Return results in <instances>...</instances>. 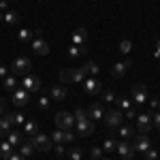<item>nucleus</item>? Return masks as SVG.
<instances>
[{"mask_svg": "<svg viewBox=\"0 0 160 160\" xmlns=\"http://www.w3.org/2000/svg\"><path fill=\"white\" fill-rule=\"evenodd\" d=\"M130 49H132V43H130V41H126V38L120 41V51H122V53H130Z\"/></svg>", "mask_w": 160, "mask_h": 160, "instance_id": "nucleus-29", "label": "nucleus"}, {"mask_svg": "<svg viewBox=\"0 0 160 160\" xmlns=\"http://www.w3.org/2000/svg\"><path fill=\"white\" fill-rule=\"evenodd\" d=\"M124 118H128V120H135V118H137V115H135V111H132V107H130V109H126Z\"/></svg>", "mask_w": 160, "mask_h": 160, "instance_id": "nucleus-42", "label": "nucleus"}, {"mask_svg": "<svg viewBox=\"0 0 160 160\" xmlns=\"http://www.w3.org/2000/svg\"><path fill=\"white\" fill-rule=\"evenodd\" d=\"M17 38H19V43H30V38H32V30L22 28V30H19V34H17Z\"/></svg>", "mask_w": 160, "mask_h": 160, "instance_id": "nucleus-23", "label": "nucleus"}, {"mask_svg": "<svg viewBox=\"0 0 160 160\" xmlns=\"http://www.w3.org/2000/svg\"><path fill=\"white\" fill-rule=\"evenodd\" d=\"M152 122H154V126L160 130V111H156V113L152 115Z\"/></svg>", "mask_w": 160, "mask_h": 160, "instance_id": "nucleus-39", "label": "nucleus"}, {"mask_svg": "<svg viewBox=\"0 0 160 160\" xmlns=\"http://www.w3.org/2000/svg\"><path fill=\"white\" fill-rule=\"evenodd\" d=\"M49 96L53 100H64L66 96H68V92H66V88H64V86H53V88H51V92H49Z\"/></svg>", "mask_w": 160, "mask_h": 160, "instance_id": "nucleus-17", "label": "nucleus"}, {"mask_svg": "<svg viewBox=\"0 0 160 160\" xmlns=\"http://www.w3.org/2000/svg\"><path fill=\"white\" fill-rule=\"evenodd\" d=\"M149 105H152V109H160V100L158 98H152V100H149Z\"/></svg>", "mask_w": 160, "mask_h": 160, "instance_id": "nucleus-43", "label": "nucleus"}, {"mask_svg": "<svg viewBox=\"0 0 160 160\" xmlns=\"http://www.w3.org/2000/svg\"><path fill=\"white\" fill-rule=\"evenodd\" d=\"M86 38H88V30L86 28H77L73 34V45H83Z\"/></svg>", "mask_w": 160, "mask_h": 160, "instance_id": "nucleus-18", "label": "nucleus"}, {"mask_svg": "<svg viewBox=\"0 0 160 160\" xmlns=\"http://www.w3.org/2000/svg\"><path fill=\"white\" fill-rule=\"evenodd\" d=\"M86 79V73L81 71V66L79 68H62L60 71V81L64 83H81Z\"/></svg>", "mask_w": 160, "mask_h": 160, "instance_id": "nucleus-2", "label": "nucleus"}, {"mask_svg": "<svg viewBox=\"0 0 160 160\" xmlns=\"http://www.w3.org/2000/svg\"><path fill=\"white\" fill-rule=\"evenodd\" d=\"M2 19H4V22H7L9 26H17V24H19V15H17L15 11H7Z\"/></svg>", "mask_w": 160, "mask_h": 160, "instance_id": "nucleus-21", "label": "nucleus"}, {"mask_svg": "<svg viewBox=\"0 0 160 160\" xmlns=\"http://www.w3.org/2000/svg\"><path fill=\"white\" fill-rule=\"evenodd\" d=\"M115 152L122 156V158L130 160L132 156H135V148L130 145V143H124V141H118V145H115Z\"/></svg>", "mask_w": 160, "mask_h": 160, "instance_id": "nucleus-13", "label": "nucleus"}, {"mask_svg": "<svg viewBox=\"0 0 160 160\" xmlns=\"http://www.w3.org/2000/svg\"><path fill=\"white\" fill-rule=\"evenodd\" d=\"M38 107H41V111L49 109V96H41V98H38Z\"/></svg>", "mask_w": 160, "mask_h": 160, "instance_id": "nucleus-32", "label": "nucleus"}, {"mask_svg": "<svg viewBox=\"0 0 160 160\" xmlns=\"http://www.w3.org/2000/svg\"><path fill=\"white\" fill-rule=\"evenodd\" d=\"M132 148L135 152H141V154H145L149 148H152V143H149V137L145 132H137L135 135V141H132Z\"/></svg>", "mask_w": 160, "mask_h": 160, "instance_id": "nucleus-6", "label": "nucleus"}, {"mask_svg": "<svg viewBox=\"0 0 160 160\" xmlns=\"http://www.w3.org/2000/svg\"><path fill=\"white\" fill-rule=\"evenodd\" d=\"M73 139H75V135L71 132V130H64V143H71Z\"/></svg>", "mask_w": 160, "mask_h": 160, "instance_id": "nucleus-40", "label": "nucleus"}, {"mask_svg": "<svg viewBox=\"0 0 160 160\" xmlns=\"http://www.w3.org/2000/svg\"><path fill=\"white\" fill-rule=\"evenodd\" d=\"M68 156H71V160H81V156H83V152L79 148H73L71 152H68Z\"/></svg>", "mask_w": 160, "mask_h": 160, "instance_id": "nucleus-31", "label": "nucleus"}, {"mask_svg": "<svg viewBox=\"0 0 160 160\" xmlns=\"http://www.w3.org/2000/svg\"><path fill=\"white\" fill-rule=\"evenodd\" d=\"M0 113H4V100L0 98Z\"/></svg>", "mask_w": 160, "mask_h": 160, "instance_id": "nucleus-48", "label": "nucleus"}, {"mask_svg": "<svg viewBox=\"0 0 160 160\" xmlns=\"http://www.w3.org/2000/svg\"><path fill=\"white\" fill-rule=\"evenodd\" d=\"M11 154H13V145L9 143V141H2V143H0V158L9 160V158H11Z\"/></svg>", "mask_w": 160, "mask_h": 160, "instance_id": "nucleus-19", "label": "nucleus"}, {"mask_svg": "<svg viewBox=\"0 0 160 160\" xmlns=\"http://www.w3.org/2000/svg\"><path fill=\"white\" fill-rule=\"evenodd\" d=\"M32 51H34L37 56H47V53H49V45H47V41H43L41 37L32 38Z\"/></svg>", "mask_w": 160, "mask_h": 160, "instance_id": "nucleus-12", "label": "nucleus"}, {"mask_svg": "<svg viewBox=\"0 0 160 160\" xmlns=\"http://www.w3.org/2000/svg\"><path fill=\"white\" fill-rule=\"evenodd\" d=\"M120 135H122V137H135L137 130L132 128V126H124V124H122V126H120Z\"/></svg>", "mask_w": 160, "mask_h": 160, "instance_id": "nucleus-26", "label": "nucleus"}, {"mask_svg": "<svg viewBox=\"0 0 160 160\" xmlns=\"http://www.w3.org/2000/svg\"><path fill=\"white\" fill-rule=\"evenodd\" d=\"M51 141H56V143H64V130H56V132H51Z\"/></svg>", "mask_w": 160, "mask_h": 160, "instance_id": "nucleus-30", "label": "nucleus"}, {"mask_svg": "<svg viewBox=\"0 0 160 160\" xmlns=\"http://www.w3.org/2000/svg\"><path fill=\"white\" fill-rule=\"evenodd\" d=\"M2 17H4V13H0V22H2Z\"/></svg>", "mask_w": 160, "mask_h": 160, "instance_id": "nucleus-49", "label": "nucleus"}, {"mask_svg": "<svg viewBox=\"0 0 160 160\" xmlns=\"http://www.w3.org/2000/svg\"><path fill=\"white\" fill-rule=\"evenodd\" d=\"M105 160H107V158H105Z\"/></svg>", "mask_w": 160, "mask_h": 160, "instance_id": "nucleus-50", "label": "nucleus"}, {"mask_svg": "<svg viewBox=\"0 0 160 160\" xmlns=\"http://www.w3.org/2000/svg\"><path fill=\"white\" fill-rule=\"evenodd\" d=\"M11 120H13V124H26V118L22 113H11Z\"/></svg>", "mask_w": 160, "mask_h": 160, "instance_id": "nucleus-35", "label": "nucleus"}, {"mask_svg": "<svg viewBox=\"0 0 160 160\" xmlns=\"http://www.w3.org/2000/svg\"><path fill=\"white\" fill-rule=\"evenodd\" d=\"M152 126H154V122H152L149 113H139L137 115V132H145L148 135L149 130H152Z\"/></svg>", "mask_w": 160, "mask_h": 160, "instance_id": "nucleus-7", "label": "nucleus"}, {"mask_svg": "<svg viewBox=\"0 0 160 160\" xmlns=\"http://www.w3.org/2000/svg\"><path fill=\"white\" fill-rule=\"evenodd\" d=\"M100 94H102V100H105V102H111V100H115V94H113L111 90H105V92H100Z\"/></svg>", "mask_w": 160, "mask_h": 160, "instance_id": "nucleus-34", "label": "nucleus"}, {"mask_svg": "<svg viewBox=\"0 0 160 160\" xmlns=\"http://www.w3.org/2000/svg\"><path fill=\"white\" fill-rule=\"evenodd\" d=\"M0 77H2V79L7 77V68H4V66H0Z\"/></svg>", "mask_w": 160, "mask_h": 160, "instance_id": "nucleus-47", "label": "nucleus"}, {"mask_svg": "<svg viewBox=\"0 0 160 160\" xmlns=\"http://www.w3.org/2000/svg\"><path fill=\"white\" fill-rule=\"evenodd\" d=\"M7 7H9V4H7V0H0V11H4Z\"/></svg>", "mask_w": 160, "mask_h": 160, "instance_id": "nucleus-46", "label": "nucleus"}, {"mask_svg": "<svg viewBox=\"0 0 160 160\" xmlns=\"http://www.w3.org/2000/svg\"><path fill=\"white\" fill-rule=\"evenodd\" d=\"M115 145H118L115 139H107V141L102 143V152H115Z\"/></svg>", "mask_w": 160, "mask_h": 160, "instance_id": "nucleus-27", "label": "nucleus"}, {"mask_svg": "<svg viewBox=\"0 0 160 160\" xmlns=\"http://www.w3.org/2000/svg\"><path fill=\"white\" fill-rule=\"evenodd\" d=\"M56 126H58L60 130H71L75 126V115H71L68 111H60V113L56 115Z\"/></svg>", "mask_w": 160, "mask_h": 160, "instance_id": "nucleus-4", "label": "nucleus"}, {"mask_svg": "<svg viewBox=\"0 0 160 160\" xmlns=\"http://www.w3.org/2000/svg\"><path fill=\"white\" fill-rule=\"evenodd\" d=\"M132 100L139 102V105L148 100V88L143 86V83H137V86L132 88Z\"/></svg>", "mask_w": 160, "mask_h": 160, "instance_id": "nucleus-15", "label": "nucleus"}, {"mask_svg": "<svg viewBox=\"0 0 160 160\" xmlns=\"http://www.w3.org/2000/svg\"><path fill=\"white\" fill-rule=\"evenodd\" d=\"M154 58H160V41H156V51H154Z\"/></svg>", "mask_w": 160, "mask_h": 160, "instance_id": "nucleus-44", "label": "nucleus"}, {"mask_svg": "<svg viewBox=\"0 0 160 160\" xmlns=\"http://www.w3.org/2000/svg\"><path fill=\"white\" fill-rule=\"evenodd\" d=\"M102 118H105V124L109 128H120L122 120H124V113H122V109H109V111H105Z\"/></svg>", "mask_w": 160, "mask_h": 160, "instance_id": "nucleus-3", "label": "nucleus"}, {"mask_svg": "<svg viewBox=\"0 0 160 160\" xmlns=\"http://www.w3.org/2000/svg\"><path fill=\"white\" fill-rule=\"evenodd\" d=\"M75 126H77V132L81 137H90V135H94V130H96L94 122L88 118V113L83 109L75 111Z\"/></svg>", "mask_w": 160, "mask_h": 160, "instance_id": "nucleus-1", "label": "nucleus"}, {"mask_svg": "<svg viewBox=\"0 0 160 160\" xmlns=\"http://www.w3.org/2000/svg\"><path fill=\"white\" fill-rule=\"evenodd\" d=\"M22 86H24V90H28V92H37L38 88H41V79H38L37 75H26Z\"/></svg>", "mask_w": 160, "mask_h": 160, "instance_id": "nucleus-14", "label": "nucleus"}, {"mask_svg": "<svg viewBox=\"0 0 160 160\" xmlns=\"http://www.w3.org/2000/svg\"><path fill=\"white\" fill-rule=\"evenodd\" d=\"M81 71H83V73H90V75H96L98 73V66H96V62H86V64L81 66Z\"/></svg>", "mask_w": 160, "mask_h": 160, "instance_id": "nucleus-25", "label": "nucleus"}, {"mask_svg": "<svg viewBox=\"0 0 160 160\" xmlns=\"http://www.w3.org/2000/svg\"><path fill=\"white\" fill-rule=\"evenodd\" d=\"M130 66H132V62H130V60H124V62L113 64V68H111V77H113V79H122L124 75L128 73Z\"/></svg>", "mask_w": 160, "mask_h": 160, "instance_id": "nucleus-9", "label": "nucleus"}, {"mask_svg": "<svg viewBox=\"0 0 160 160\" xmlns=\"http://www.w3.org/2000/svg\"><path fill=\"white\" fill-rule=\"evenodd\" d=\"M120 109H124V111L130 109V100H128V98H122V100H120Z\"/></svg>", "mask_w": 160, "mask_h": 160, "instance_id": "nucleus-41", "label": "nucleus"}, {"mask_svg": "<svg viewBox=\"0 0 160 160\" xmlns=\"http://www.w3.org/2000/svg\"><path fill=\"white\" fill-rule=\"evenodd\" d=\"M30 143H32L34 149H38V152H49V149H51V139H49V137H45V135H41V132L32 135Z\"/></svg>", "mask_w": 160, "mask_h": 160, "instance_id": "nucleus-5", "label": "nucleus"}, {"mask_svg": "<svg viewBox=\"0 0 160 160\" xmlns=\"http://www.w3.org/2000/svg\"><path fill=\"white\" fill-rule=\"evenodd\" d=\"M88 118L90 120H102V115H105V109H102V105L100 102H92L90 107H88Z\"/></svg>", "mask_w": 160, "mask_h": 160, "instance_id": "nucleus-16", "label": "nucleus"}, {"mask_svg": "<svg viewBox=\"0 0 160 160\" xmlns=\"http://www.w3.org/2000/svg\"><path fill=\"white\" fill-rule=\"evenodd\" d=\"M86 81V94H90V96H98L100 92H102V88H100V81L96 79V77H90V79H83Z\"/></svg>", "mask_w": 160, "mask_h": 160, "instance_id": "nucleus-10", "label": "nucleus"}, {"mask_svg": "<svg viewBox=\"0 0 160 160\" xmlns=\"http://www.w3.org/2000/svg\"><path fill=\"white\" fill-rule=\"evenodd\" d=\"M9 143H11L13 148L19 145V143H22V135H19V132H9Z\"/></svg>", "mask_w": 160, "mask_h": 160, "instance_id": "nucleus-28", "label": "nucleus"}, {"mask_svg": "<svg viewBox=\"0 0 160 160\" xmlns=\"http://www.w3.org/2000/svg\"><path fill=\"white\" fill-rule=\"evenodd\" d=\"M32 152H34V145H32L30 141H26V143H22V148H19V154H22L24 158H26V156H30Z\"/></svg>", "mask_w": 160, "mask_h": 160, "instance_id": "nucleus-24", "label": "nucleus"}, {"mask_svg": "<svg viewBox=\"0 0 160 160\" xmlns=\"http://www.w3.org/2000/svg\"><path fill=\"white\" fill-rule=\"evenodd\" d=\"M81 53H86V47H83V45H71V47H68V56H71V58H79Z\"/></svg>", "mask_w": 160, "mask_h": 160, "instance_id": "nucleus-22", "label": "nucleus"}, {"mask_svg": "<svg viewBox=\"0 0 160 160\" xmlns=\"http://www.w3.org/2000/svg\"><path fill=\"white\" fill-rule=\"evenodd\" d=\"M9 160H26L24 156H22V154H11V158Z\"/></svg>", "mask_w": 160, "mask_h": 160, "instance_id": "nucleus-45", "label": "nucleus"}, {"mask_svg": "<svg viewBox=\"0 0 160 160\" xmlns=\"http://www.w3.org/2000/svg\"><path fill=\"white\" fill-rule=\"evenodd\" d=\"M2 86H4L7 92H13V90H17V79L11 77V75H7V77L2 79Z\"/></svg>", "mask_w": 160, "mask_h": 160, "instance_id": "nucleus-20", "label": "nucleus"}, {"mask_svg": "<svg viewBox=\"0 0 160 160\" xmlns=\"http://www.w3.org/2000/svg\"><path fill=\"white\" fill-rule=\"evenodd\" d=\"M30 58H15V62L11 64V71L15 75H26L28 71H30Z\"/></svg>", "mask_w": 160, "mask_h": 160, "instance_id": "nucleus-8", "label": "nucleus"}, {"mask_svg": "<svg viewBox=\"0 0 160 160\" xmlns=\"http://www.w3.org/2000/svg\"><path fill=\"white\" fill-rule=\"evenodd\" d=\"M24 130H26V132H30V135H34V132L38 130V126L34 122H26L24 124Z\"/></svg>", "mask_w": 160, "mask_h": 160, "instance_id": "nucleus-33", "label": "nucleus"}, {"mask_svg": "<svg viewBox=\"0 0 160 160\" xmlns=\"http://www.w3.org/2000/svg\"><path fill=\"white\" fill-rule=\"evenodd\" d=\"M56 154H58V156H64V154H66V148H64V143H56Z\"/></svg>", "mask_w": 160, "mask_h": 160, "instance_id": "nucleus-38", "label": "nucleus"}, {"mask_svg": "<svg viewBox=\"0 0 160 160\" xmlns=\"http://www.w3.org/2000/svg\"><path fill=\"white\" fill-rule=\"evenodd\" d=\"M90 154H92V158H94V160H102V148H92Z\"/></svg>", "mask_w": 160, "mask_h": 160, "instance_id": "nucleus-36", "label": "nucleus"}, {"mask_svg": "<svg viewBox=\"0 0 160 160\" xmlns=\"http://www.w3.org/2000/svg\"><path fill=\"white\" fill-rule=\"evenodd\" d=\"M28 98H30V92H28V90H24V88L13 90V102H15L17 107H24V105H28Z\"/></svg>", "mask_w": 160, "mask_h": 160, "instance_id": "nucleus-11", "label": "nucleus"}, {"mask_svg": "<svg viewBox=\"0 0 160 160\" xmlns=\"http://www.w3.org/2000/svg\"><path fill=\"white\" fill-rule=\"evenodd\" d=\"M145 158H148V160H156V158H158V152H156V149H152V148H149L148 152H145Z\"/></svg>", "mask_w": 160, "mask_h": 160, "instance_id": "nucleus-37", "label": "nucleus"}]
</instances>
